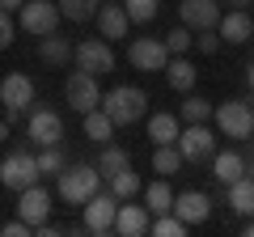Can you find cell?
<instances>
[{"label": "cell", "instance_id": "obj_1", "mask_svg": "<svg viewBox=\"0 0 254 237\" xmlns=\"http://www.w3.org/2000/svg\"><path fill=\"white\" fill-rule=\"evenodd\" d=\"M102 110L110 115L115 127H127V123H140L148 115V93L140 85H115L110 93H102Z\"/></svg>", "mask_w": 254, "mask_h": 237}, {"label": "cell", "instance_id": "obj_39", "mask_svg": "<svg viewBox=\"0 0 254 237\" xmlns=\"http://www.w3.org/2000/svg\"><path fill=\"white\" fill-rule=\"evenodd\" d=\"M9 127H13L9 118H0V144H4V140H9Z\"/></svg>", "mask_w": 254, "mask_h": 237}, {"label": "cell", "instance_id": "obj_24", "mask_svg": "<svg viewBox=\"0 0 254 237\" xmlns=\"http://www.w3.org/2000/svg\"><path fill=\"white\" fill-rule=\"evenodd\" d=\"M85 118V140H93V144H110V136H115V123H110V115L106 110H89V115H81Z\"/></svg>", "mask_w": 254, "mask_h": 237}, {"label": "cell", "instance_id": "obj_40", "mask_svg": "<svg viewBox=\"0 0 254 237\" xmlns=\"http://www.w3.org/2000/svg\"><path fill=\"white\" fill-rule=\"evenodd\" d=\"M229 9H250V0H225Z\"/></svg>", "mask_w": 254, "mask_h": 237}, {"label": "cell", "instance_id": "obj_10", "mask_svg": "<svg viewBox=\"0 0 254 237\" xmlns=\"http://www.w3.org/2000/svg\"><path fill=\"white\" fill-rule=\"evenodd\" d=\"M72 59H76V68H81V72H93L98 81L115 68V51H110L106 38H85V43H76Z\"/></svg>", "mask_w": 254, "mask_h": 237}, {"label": "cell", "instance_id": "obj_8", "mask_svg": "<svg viewBox=\"0 0 254 237\" xmlns=\"http://www.w3.org/2000/svg\"><path fill=\"white\" fill-rule=\"evenodd\" d=\"M174 144H178L182 161H208V157L216 153V131H212L208 123H187Z\"/></svg>", "mask_w": 254, "mask_h": 237}, {"label": "cell", "instance_id": "obj_31", "mask_svg": "<svg viewBox=\"0 0 254 237\" xmlns=\"http://www.w3.org/2000/svg\"><path fill=\"white\" fill-rule=\"evenodd\" d=\"M190 47H195V30L190 26H174L170 34H165V51L170 55H187Z\"/></svg>", "mask_w": 254, "mask_h": 237}, {"label": "cell", "instance_id": "obj_9", "mask_svg": "<svg viewBox=\"0 0 254 237\" xmlns=\"http://www.w3.org/2000/svg\"><path fill=\"white\" fill-rule=\"evenodd\" d=\"M38 178H43V170H38V157H30V153H9L0 161V182L9 191H26Z\"/></svg>", "mask_w": 254, "mask_h": 237}, {"label": "cell", "instance_id": "obj_23", "mask_svg": "<svg viewBox=\"0 0 254 237\" xmlns=\"http://www.w3.org/2000/svg\"><path fill=\"white\" fill-rule=\"evenodd\" d=\"M178 115H165V110H157V115H148V140L153 144H174L178 140Z\"/></svg>", "mask_w": 254, "mask_h": 237}, {"label": "cell", "instance_id": "obj_41", "mask_svg": "<svg viewBox=\"0 0 254 237\" xmlns=\"http://www.w3.org/2000/svg\"><path fill=\"white\" fill-rule=\"evenodd\" d=\"M246 85H250V89H254V64H250V72H246Z\"/></svg>", "mask_w": 254, "mask_h": 237}, {"label": "cell", "instance_id": "obj_7", "mask_svg": "<svg viewBox=\"0 0 254 237\" xmlns=\"http://www.w3.org/2000/svg\"><path fill=\"white\" fill-rule=\"evenodd\" d=\"M127 64L136 72H165V64H170L165 38H131L127 43Z\"/></svg>", "mask_w": 254, "mask_h": 237}, {"label": "cell", "instance_id": "obj_26", "mask_svg": "<svg viewBox=\"0 0 254 237\" xmlns=\"http://www.w3.org/2000/svg\"><path fill=\"white\" fill-rule=\"evenodd\" d=\"M110 191H115L119 199H136V195H144V182H140V174L127 165V170L110 174Z\"/></svg>", "mask_w": 254, "mask_h": 237}, {"label": "cell", "instance_id": "obj_6", "mask_svg": "<svg viewBox=\"0 0 254 237\" xmlns=\"http://www.w3.org/2000/svg\"><path fill=\"white\" fill-rule=\"evenodd\" d=\"M64 98H68V106L76 110V115H89V110L102 106V85L93 72H68V81H64Z\"/></svg>", "mask_w": 254, "mask_h": 237}, {"label": "cell", "instance_id": "obj_22", "mask_svg": "<svg viewBox=\"0 0 254 237\" xmlns=\"http://www.w3.org/2000/svg\"><path fill=\"white\" fill-rule=\"evenodd\" d=\"M229 208L237 216H254V178L250 174H242L237 182H229Z\"/></svg>", "mask_w": 254, "mask_h": 237}, {"label": "cell", "instance_id": "obj_20", "mask_svg": "<svg viewBox=\"0 0 254 237\" xmlns=\"http://www.w3.org/2000/svg\"><path fill=\"white\" fill-rule=\"evenodd\" d=\"M195 64H190L187 55H170V64H165V81H170V89H178V93H190L195 89Z\"/></svg>", "mask_w": 254, "mask_h": 237}, {"label": "cell", "instance_id": "obj_11", "mask_svg": "<svg viewBox=\"0 0 254 237\" xmlns=\"http://www.w3.org/2000/svg\"><path fill=\"white\" fill-rule=\"evenodd\" d=\"M119 195L115 191H98L85 203V233H115V216H119Z\"/></svg>", "mask_w": 254, "mask_h": 237}, {"label": "cell", "instance_id": "obj_19", "mask_svg": "<svg viewBox=\"0 0 254 237\" xmlns=\"http://www.w3.org/2000/svg\"><path fill=\"white\" fill-rule=\"evenodd\" d=\"M242 174H246V157L242 153H233V148H229V153H212V178H216L220 186L237 182Z\"/></svg>", "mask_w": 254, "mask_h": 237}, {"label": "cell", "instance_id": "obj_28", "mask_svg": "<svg viewBox=\"0 0 254 237\" xmlns=\"http://www.w3.org/2000/svg\"><path fill=\"white\" fill-rule=\"evenodd\" d=\"M212 110H216V102L199 98V93H187V98H182V106H178V115L187 118V123H208Z\"/></svg>", "mask_w": 254, "mask_h": 237}, {"label": "cell", "instance_id": "obj_29", "mask_svg": "<svg viewBox=\"0 0 254 237\" xmlns=\"http://www.w3.org/2000/svg\"><path fill=\"white\" fill-rule=\"evenodd\" d=\"M182 165H187V161H182L178 144H157L153 148V174H161V178H165V174H178Z\"/></svg>", "mask_w": 254, "mask_h": 237}, {"label": "cell", "instance_id": "obj_27", "mask_svg": "<svg viewBox=\"0 0 254 237\" xmlns=\"http://www.w3.org/2000/svg\"><path fill=\"white\" fill-rule=\"evenodd\" d=\"M60 4V17H68V21H93L98 17V9H102V0H55Z\"/></svg>", "mask_w": 254, "mask_h": 237}, {"label": "cell", "instance_id": "obj_33", "mask_svg": "<svg viewBox=\"0 0 254 237\" xmlns=\"http://www.w3.org/2000/svg\"><path fill=\"white\" fill-rule=\"evenodd\" d=\"M148 233H157V237H182V233H187V225H182L174 212H161V216L148 225Z\"/></svg>", "mask_w": 254, "mask_h": 237}, {"label": "cell", "instance_id": "obj_16", "mask_svg": "<svg viewBox=\"0 0 254 237\" xmlns=\"http://www.w3.org/2000/svg\"><path fill=\"white\" fill-rule=\"evenodd\" d=\"M220 13H225V9H220L216 0H182V4H178L182 26H190V30H216Z\"/></svg>", "mask_w": 254, "mask_h": 237}, {"label": "cell", "instance_id": "obj_35", "mask_svg": "<svg viewBox=\"0 0 254 237\" xmlns=\"http://www.w3.org/2000/svg\"><path fill=\"white\" fill-rule=\"evenodd\" d=\"M195 51L199 55H216L220 51V34L216 30H195Z\"/></svg>", "mask_w": 254, "mask_h": 237}, {"label": "cell", "instance_id": "obj_44", "mask_svg": "<svg viewBox=\"0 0 254 237\" xmlns=\"http://www.w3.org/2000/svg\"><path fill=\"white\" fill-rule=\"evenodd\" d=\"M250 4H254V0H250Z\"/></svg>", "mask_w": 254, "mask_h": 237}, {"label": "cell", "instance_id": "obj_30", "mask_svg": "<svg viewBox=\"0 0 254 237\" xmlns=\"http://www.w3.org/2000/svg\"><path fill=\"white\" fill-rule=\"evenodd\" d=\"M127 165H131V157H127L119 144H106V148H102V157H98V174H102V178H110V174L127 170Z\"/></svg>", "mask_w": 254, "mask_h": 237}, {"label": "cell", "instance_id": "obj_42", "mask_svg": "<svg viewBox=\"0 0 254 237\" xmlns=\"http://www.w3.org/2000/svg\"><path fill=\"white\" fill-rule=\"evenodd\" d=\"M242 233H246V237H254V220H250V225H246V229H242Z\"/></svg>", "mask_w": 254, "mask_h": 237}, {"label": "cell", "instance_id": "obj_32", "mask_svg": "<svg viewBox=\"0 0 254 237\" xmlns=\"http://www.w3.org/2000/svg\"><path fill=\"white\" fill-rule=\"evenodd\" d=\"M157 4H161V0H123V9H127V17H131V26L153 21V17H157Z\"/></svg>", "mask_w": 254, "mask_h": 237}, {"label": "cell", "instance_id": "obj_5", "mask_svg": "<svg viewBox=\"0 0 254 237\" xmlns=\"http://www.w3.org/2000/svg\"><path fill=\"white\" fill-rule=\"evenodd\" d=\"M30 102H34V81H30L26 72H4V81H0V106H4V118L17 123V118L26 115Z\"/></svg>", "mask_w": 254, "mask_h": 237}, {"label": "cell", "instance_id": "obj_36", "mask_svg": "<svg viewBox=\"0 0 254 237\" xmlns=\"http://www.w3.org/2000/svg\"><path fill=\"white\" fill-rule=\"evenodd\" d=\"M13 34H17V21H13V13L0 9V51H9V47H13Z\"/></svg>", "mask_w": 254, "mask_h": 237}, {"label": "cell", "instance_id": "obj_25", "mask_svg": "<svg viewBox=\"0 0 254 237\" xmlns=\"http://www.w3.org/2000/svg\"><path fill=\"white\" fill-rule=\"evenodd\" d=\"M144 208L153 212V216H161V212H174V191L165 186V178H157V182L144 186Z\"/></svg>", "mask_w": 254, "mask_h": 237}, {"label": "cell", "instance_id": "obj_15", "mask_svg": "<svg viewBox=\"0 0 254 237\" xmlns=\"http://www.w3.org/2000/svg\"><path fill=\"white\" fill-rule=\"evenodd\" d=\"M216 34H220V43L242 47V43H250V38H254V17H250L246 9H229V13H220Z\"/></svg>", "mask_w": 254, "mask_h": 237}, {"label": "cell", "instance_id": "obj_18", "mask_svg": "<svg viewBox=\"0 0 254 237\" xmlns=\"http://www.w3.org/2000/svg\"><path fill=\"white\" fill-rule=\"evenodd\" d=\"M93 21H98V30H102V38H106V43L127 38V26H131V17H127V9H123V0H119V4H102Z\"/></svg>", "mask_w": 254, "mask_h": 237}, {"label": "cell", "instance_id": "obj_3", "mask_svg": "<svg viewBox=\"0 0 254 237\" xmlns=\"http://www.w3.org/2000/svg\"><path fill=\"white\" fill-rule=\"evenodd\" d=\"M212 118H216V131L229 140H250L254 136V106L242 98H229L220 102L216 110H212Z\"/></svg>", "mask_w": 254, "mask_h": 237}, {"label": "cell", "instance_id": "obj_34", "mask_svg": "<svg viewBox=\"0 0 254 237\" xmlns=\"http://www.w3.org/2000/svg\"><path fill=\"white\" fill-rule=\"evenodd\" d=\"M38 170L43 174H60L64 170V144H47L43 153H38Z\"/></svg>", "mask_w": 254, "mask_h": 237}, {"label": "cell", "instance_id": "obj_14", "mask_svg": "<svg viewBox=\"0 0 254 237\" xmlns=\"http://www.w3.org/2000/svg\"><path fill=\"white\" fill-rule=\"evenodd\" d=\"M174 216H178L187 229L203 225V220L212 216V199H208V191H182V195H174Z\"/></svg>", "mask_w": 254, "mask_h": 237}, {"label": "cell", "instance_id": "obj_12", "mask_svg": "<svg viewBox=\"0 0 254 237\" xmlns=\"http://www.w3.org/2000/svg\"><path fill=\"white\" fill-rule=\"evenodd\" d=\"M26 140H34L38 148H47V144H60V140H64V118L55 115V110L38 106L34 115H30V123H26Z\"/></svg>", "mask_w": 254, "mask_h": 237}, {"label": "cell", "instance_id": "obj_13", "mask_svg": "<svg viewBox=\"0 0 254 237\" xmlns=\"http://www.w3.org/2000/svg\"><path fill=\"white\" fill-rule=\"evenodd\" d=\"M17 216L26 220L30 229H38L47 216H51V191L47 186H26V191H17Z\"/></svg>", "mask_w": 254, "mask_h": 237}, {"label": "cell", "instance_id": "obj_43", "mask_svg": "<svg viewBox=\"0 0 254 237\" xmlns=\"http://www.w3.org/2000/svg\"><path fill=\"white\" fill-rule=\"evenodd\" d=\"M102 4H119V0H102Z\"/></svg>", "mask_w": 254, "mask_h": 237}, {"label": "cell", "instance_id": "obj_38", "mask_svg": "<svg viewBox=\"0 0 254 237\" xmlns=\"http://www.w3.org/2000/svg\"><path fill=\"white\" fill-rule=\"evenodd\" d=\"M21 4H26V0H0V9H4V13H17Z\"/></svg>", "mask_w": 254, "mask_h": 237}, {"label": "cell", "instance_id": "obj_2", "mask_svg": "<svg viewBox=\"0 0 254 237\" xmlns=\"http://www.w3.org/2000/svg\"><path fill=\"white\" fill-rule=\"evenodd\" d=\"M55 178H60V199H64V203H72V208H85V203H89L93 195L102 191V174H98V165H64Z\"/></svg>", "mask_w": 254, "mask_h": 237}, {"label": "cell", "instance_id": "obj_37", "mask_svg": "<svg viewBox=\"0 0 254 237\" xmlns=\"http://www.w3.org/2000/svg\"><path fill=\"white\" fill-rule=\"evenodd\" d=\"M0 233H4V237H26V233H34V229H30V225H26V220H21V216H17V220H9V225L0 229Z\"/></svg>", "mask_w": 254, "mask_h": 237}, {"label": "cell", "instance_id": "obj_17", "mask_svg": "<svg viewBox=\"0 0 254 237\" xmlns=\"http://www.w3.org/2000/svg\"><path fill=\"white\" fill-rule=\"evenodd\" d=\"M148 216H153V212H148L144 203L123 199V203H119V216H115V233H123V237H144L148 225H153Z\"/></svg>", "mask_w": 254, "mask_h": 237}, {"label": "cell", "instance_id": "obj_21", "mask_svg": "<svg viewBox=\"0 0 254 237\" xmlns=\"http://www.w3.org/2000/svg\"><path fill=\"white\" fill-rule=\"evenodd\" d=\"M72 51H76V47L68 43V38H60V34H47V38H38V59H43V64L64 68L68 59H72Z\"/></svg>", "mask_w": 254, "mask_h": 237}, {"label": "cell", "instance_id": "obj_4", "mask_svg": "<svg viewBox=\"0 0 254 237\" xmlns=\"http://www.w3.org/2000/svg\"><path fill=\"white\" fill-rule=\"evenodd\" d=\"M17 26L34 38H47L60 30V4L55 0H26L17 9Z\"/></svg>", "mask_w": 254, "mask_h": 237}]
</instances>
